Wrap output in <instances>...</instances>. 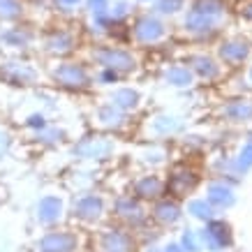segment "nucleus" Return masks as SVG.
<instances>
[{"mask_svg": "<svg viewBox=\"0 0 252 252\" xmlns=\"http://www.w3.org/2000/svg\"><path fill=\"white\" fill-rule=\"evenodd\" d=\"M215 54H218V61L224 67H241L250 58L252 46L241 37H229V39H222L220 44H218Z\"/></svg>", "mask_w": 252, "mask_h": 252, "instance_id": "nucleus-18", "label": "nucleus"}, {"mask_svg": "<svg viewBox=\"0 0 252 252\" xmlns=\"http://www.w3.org/2000/svg\"><path fill=\"white\" fill-rule=\"evenodd\" d=\"M169 35H171V28H169L167 19L155 12L139 14L130 26V39L137 46H158L167 42Z\"/></svg>", "mask_w": 252, "mask_h": 252, "instance_id": "nucleus-3", "label": "nucleus"}, {"mask_svg": "<svg viewBox=\"0 0 252 252\" xmlns=\"http://www.w3.org/2000/svg\"><path fill=\"white\" fill-rule=\"evenodd\" d=\"M185 63H188V67L192 69V74L197 77V81L213 84V81L222 79V74H224V65H222L215 56H208V54H204V51L188 54L185 56Z\"/></svg>", "mask_w": 252, "mask_h": 252, "instance_id": "nucleus-17", "label": "nucleus"}, {"mask_svg": "<svg viewBox=\"0 0 252 252\" xmlns=\"http://www.w3.org/2000/svg\"><path fill=\"white\" fill-rule=\"evenodd\" d=\"M234 162H236V167L241 169V174H248L252 169V134H248L243 141V146L238 148V153L234 155Z\"/></svg>", "mask_w": 252, "mask_h": 252, "instance_id": "nucleus-33", "label": "nucleus"}, {"mask_svg": "<svg viewBox=\"0 0 252 252\" xmlns=\"http://www.w3.org/2000/svg\"><path fill=\"white\" fill-rule=\"evenodd\" d=\"M67 201L63 194L58 192H46L44 197H39L35 201V208H32V215H35V222L39 227H58L63 220H65V213H67Z\"/></svg>", "mask_w": 252, "mask_h": 252, "instance_id": "nucleus-10", "label": "nucleus"}, {"mask_svg": "<svg viewBox=\"0 0 252 252\" xmlns=\"http://www.w3.org/2000/svg\"><path fill=\"white\" fill-rule=\"evenodd\" d=\"M12 148H14V134L9 132V127L0 125V162L5 160V158H9Z\"/></svg>", "mask_w": 252, "mask_h": 252, "instance_id": "nucleus-37", "label": "nucleus"}, {"mask_svg": "<svg viewBox=\"0 0 252 252\" xmlns=\"http://www.w3.org/2000/svg\"><path fill=\"white\" fill-rule=\"evenodd\" d=\"M69 213L74 220L84 222V224H97L107 215V199L93 190L79 192L69 204Z\"/></svg>", "mask_w": 252, "mask_h": 252, "instance_id": "nucleus-8", "label": "nucleus"}, {"mask_svg": "<svg viewBox=\"0 0 252 252\" xmlns=\"http://www.w3.org/2000/svg\"><path fill=\"white\" fill-rule=\"evenodd\" d=\"M0 199H2V197H0Z\"/></svg>", "mask_w": 252, "mask_h": 252, "instance_id": "nucleus-46", "label": "nucleus"}, {"mask_svg": "<svg viewBox=\"0 0 252 252\" xmlns=\"http://www.w3.org/2000/svg\"><path fill=\"white\" fill-rule=\"evenodd\" d=\"M162 252H185L183 245L178 243V241H169V243L162 245Z\"/></svg>", "mask_w": 252, "mask_h": 252, "instance_id": "nucleus-42", "label": "nucleus"}, {"mask_svg": "<svg viewBox=\"0 0 252 252\" xmlns=\"http://www.w3.org/2000/svg\"><path fill=\"white\" fill-rule=\"evenodd\" d=\"M81 2H84V0H56V5L63 9H74V7H79Z\"/></svg>", "mask_w": 252, "mask_h": 252, "instance_id": "nucleus-41", "label": "nucleus"}, {"mask_svg": "<svg viewBox=\"0 0 252 252\" xmlns=\"http://www.w3.org/2000/svg\"><path fill=\"white\" fill-rule=\"evenodd\" d=\"M91 123H93V127H97L102 132H121L130 125V114L121 111L118 107L109 104V102H102L93 111Z\"/></svg>", "mask_w": 252, "mask_h": 252, "instance_id": "nucleus-16", "label": "nucleus"}, {"mask_svg": "<svg viewBox=\"0 0 252 252\" xmlns=\"http://www.w3.org/2000/svg\"><path fill=\"white\" fill-rule=\"evenodd\" d=\"M26 16V5L21 0H0V23H16Z\"/></svg>", "mask_w": 252, "mask_h": 252, "instance_id": "nucleus-30", "label": "nucleus"}, {"mask_svg": "<svg viewBox=\"0 0 252 252\" xmlns=\"http://www.w3.org/2000/svg\"><path fill=\"white\" fill-rule=\"evenodd\" d=\"M162 84L169 88H178V91H188L197 84V77L192 74L188 63H171L162 69Z\"/></svg>", "mask_w": 252, "mask_h": 252, "instance_id": "nucleus-23", "label": "nucleus"}, {"mask_svg": "<svg viewBox=\"0 0 252 252\" xmlns=\"http://www.w3.org/2000/svg\"><path fill=\"white\" fill-rule=\"evenodd\" d=\"M132 192L141 201H155V199H160L167 192V178H162L160 174H153V171L141 174L132 183Z\"/></svg>", "mask_w": 252, "mask_h": 252, "instance_id": "nucleus-21", "label": "nucleus"}, {"mask_svg": "<svg viewBox=\"0 0 252 252\" xmlns=\"http://www.w3.org/2000/svg\"><path fill=\"white\" fill-rule=\"evenodd\" d=\"M183 130H185V121L181 116L169 114V111H158V114H153L146 121V127H144L146 137L155 139V141H164V139L178 137Z\"/></svg>", "mask_w": 252, "mask_h": 252, "instance_id": "nucleus-13", "label": "nucleus"}, {"mask_svg": "<svg viewBox=\"0 0 252 252\" xmlns=\"http://www.w3.org/2000/svg\"><path fill=\"white\" fill-rule=\"evenodd\" d=\"M42 72L35 63L26 61L21 56H7L0 61V81L16 88H31L39 84Z\"/></svg>", "mask_w": 252, "mask_h": 252, "instance_id": "nucleus-6", "label": "nucleus"}, {"mask_svg": "<svg viewBox=\"0 0 252 252\" xmlns=\"http://www.w3.org/2000/svg\"><path fill=\"white\" fill-rule=\"evenodd\" d=\"M95 181H97L95 171H93V169H86V167H77L74 171H72V176L67 178L69 188H72V190H77V192L91 190L93 185H95Z\"/></svg>", "mask_w": 252, "mask_h": 252, "instance_id": "nucleus-29", "label": "nucleus"}, {"mask_svg": "<svg viewBox=\"0 0 252 252\" xmlns=\"http://www.w3.org/2000/svg\"><path fill=\"white\" fill-rule=\"evenodd\" d=\"M109 14H111L116 26H123V23H127V19L134 14V5H132L130 0H114V2L109 5Z\"/></svg>", "mask_w": 252, "mask_h": 252, "instance_id": "nucleus-32", "label": "nucleus"}, {"mask_svg": "<svg viewBox=\"0 0 252 252\" xmlns=\"http://www.w3.org/2000/svg\"><path fill=\"white\" fill-rule=\"evenodd\" d=\"M199 183L197 171H192L188 167H176L171 176L167 178V192L171 197H188Z\"/></svg>", "mask_w": 252, "mask_h": 252, "instance_id": "nucleus-22", "label": "nucleus"}, {"mask_svg": "<svg viewBox=\"0 0 252 252\" xmlns=\"http://www.w3.org/2000/svg\"><path fill=\"white\" fill-rule=\"evenodd\" d=\"M185 213L190 215V218H194V220H199V222H208L211 218H215V211L213 206H211V201H208L206 197H197V199H190L188 204H185V208H183Z\"/></svg>", "mask_w": 252, "mask_h": 252, "instance_id": "nucleus-28", "label": "nucleus"}, {"mask_svg": "<svg viewBox=\"0 0 252 252\" xmlns=\"http://www.w3.org/2000/svg\"><path fill=\"white\" fill-rule=\"evenodd\" d=\"M39 44V35L21 23H5L0 26V49L9 56H23Z\"/></svg>", "mask_w": 252, "mask_h": 252, "instance_id": "nucleus-7", "label": "nucleus"}, {"mask_svg": "<svg viewBox=\"0 0 252 252\" xmlns=\"http://www.w3.org/2000/svg\"><path fill=\"white\" fill-rule=\"evenodd\" d=\"M111 213L118 222H123L127 229H141L148 222V211L141 204V199H137L134 194H118L111 201Z\"/></svg>", "mask_w": 252, "mask_h": 252, "instance_id": "nucleus-9", "label": "nucleus"}, {"mask_svg": "<svg viewBox=\"0 0 252 252\" xmlns=\"http://www.w3.org/2000/svg\"><path fill=\"white\" fill-rule=\"evenodd\" d=\"M243 84H245V86H250V88H252V63H250V65H248V67H245Z\"/></svg>", "mask_w": 252, "mask_h": 252, "instance_id": "nucleus-43", "label": "nucleus"}, {"mask_svg": "<svg viewBox=\"0 0 252 252\" xmlns=\"http://www.w3.org/2000/svg\"><path fill=\"white\" fill-rule=\"evenodd\" d=\"M238 14H241V19L252 23V0H243V2L238 5Z\"/></svg>", "mask_w": 252, "mask_h": 252, "instance_id": "nucleus-39", "label": "nucleus"}, {"mask_svg": "<svg viewBox=\"0 0 252 252\" xmlns=\"http://www.w3.org/2000/svg\"><path fill=\"white\" fill-rule=\"evenodd\" d=\"M65 139H67V130H65L63 125H56V123H49L44 130H39L32 134V141L37 146H44V148H56V146H61Z\"/></svg>", "mask_w": 252, "mask_h": 252, "instance_id": "nucleus-27", "label": "nucleus"}, {"mask_svg": "<svg viewBox=\"0 0 252 252\" xmlns=\"http://www.w3.org/2000/svg\"><path fill=\"white\" fill-rule=\"evenodd\" d=\"M79 245H81V241H79L77 231L49 227L35 241V252H77Z\"/></svg>", "mask_w": 252, "mask_h": 252, "instance_id": "nucleus-12", "label": "nucleus"}, {"mask_svg": "<svg viewBox=\"0 0 252 252\" xmlns=\"http://www.w3.org/2000/svg\"><path fill=\"white\" fill-rule=\"evenodd\" d=\"M97 252H134V236L125 227H104L95 238Z\"/></svg>", "mask_w": 252, "mask_h": 252, "instance_id": "nucleus-15", "label": "nucleus"}, {"mask_svg": "<svg viewBox=\"0 0 252 252\" xmlns=\"http://www.w3.org/2000/svg\"><path fill=\"white\" fill-rule=\"evenodd\" d=\"M178 243L183 245L185 252H201V238H199V231L197 229H183L181 231V236H178Z\"/></svg>", "mask_w": 252, "mask_h": 252, "instance_id": "nucleus-35", "label": "nucleus"}, {"mask_svg": "<svg viewBox=\"0 0 252 252\" xmlns=\"http://www.w3.org/2000/svg\"><path fill=\"white\" fill-rule=\"evenodd\" d=\"M118 153V141L107 134H91L74 141L69 155L77 162H88V164H99V162L111 160Z\"/></svg>", "mask_w": 252, "mask_h": 252, "instance_id": "nucleus-4", "label": "nucleus"}, {"mask_svg": "<svg viewBox=\"0 0 252 252\" xmlns=\"http://www.w3.org/2000/svg\"><path fill=\"white\" fill-rule=\"evenodd\" d=\"M84 5L88 9V14H95V12H107L111 0H84Z\"/></svg>", "mask_w": 252, "mask_h": 252, "instance_id": "nucleus-38", "label": "nucleus"}, {"mask_svg": "<svg viewBox=\"0 0 252 252\" xmlns=\"http://www.w3.org/2000/svg\"><path fill=\"white\" fill-rule=\"evenodd\" d=\"M14 250V241L9 234H0V252H12Z\"/></svg>", "mask_w": 252, "mask_h": 252, "instance_id": "nucleus-40", "label": "nucleus"}, {"mask_svg": "<svg viewBox=\"0 0 252 252\" xmlns=\"http://www.w3.org/2000/svg\"><path fill=\"white\" fill-rule=\"evenodd\" d=\"M107 102L125 114H134L141 107V93H139V88H132V86H116L107 95Z\"/></svg>", "mask_w": 252, "mask_h": 252, "instance_id": "nucleus-24", "label": "nucleus"}, {"mask_svg": "<svg viewBox=\"0 0 252 252\" xmlns=\"http://www.w3.org/2000/svg\"><path fill=\"white\" fill-rule=\"evenodd\" d=\"M137 162L146 169H160L169 162V151L162 144H148L137 153Z\"/></svg>", "mask_w": 252, "mask_h": 252, "instance_id": "nucleus-26", "label": "nucleus"}, {"mask_svg": "<svg viewBox=\"0 0 252 252\" xmlns=\"http://www.w3.org/2000/svg\"><path fill=\"white\" fill-rule=\"evenodd\" d=\"M229 19L227 0H190L181 14V31L192 39H211Z\"/></svg>", "mask_w": 252, "mask_h": 252, "instance_id": "nucleus-1", "label": "nucleus"}, {"mask_svg": "<svg viewBox=\"0 0 252 252\" xmlns=\"http://www.w3.org/2000/svg\"><path fill=\"white\" fill-rule=\"evenodd\" d=\"M93 81H97V86H107V88H111V86H116L118 81H121V74L114 72V69H109V67H97V72L93 74Z\"/></svg>", "mask_w": 252, "mask_h": 252, "instance_id": "nucleus-36", "label": "nucleus"}, {"mask_svg": "<svg viewBox=\"0 0 252 252\" xmlns=\"http://www.w3.org/2000/svg\"><path fill=\"white\" fill-rule=\"evenodd\" d=\"M46 72H49V79L56 86L67 88V91H88L95 84L88 65L79 61H58L54 65H49Z\"/></svg>", "mask_w": 252, "mask_h": 252, "instance_id": "nucleus-5", "label": "nucleus"}, {"mask_svg": "<svg viewBox=\"0 0 252 252\" xmlns=\"http://www.w3.org/2000/svg\"><path fill=\"white\" fill-rule=\"evenodd\" d=\"M151 218H153L158 224H162V227H176L178 222L183 220V206L176 201V197H160L153 201V206H151Z\"/></svg>", "mask_w": 252, "mask_h": 252, "instance_id": "nucleus-19", "label": "nucleus"}, {"mask_svg": "<svg viewBox=\"0 0 252 252\" xmlns=\"http://www.w3.org/2000/svg\"><path fill=\"white\" fill-rule=\"evenodd\" d=\"M144 252H162V248H160V245H146V248H144Z\"/></svg>", "mask_w": 252, "mask_h": 252, "instance_id": "nucleus-44", "label": "nucleus"}, {"mask_svg": "<svg viewBox=\"0 0 252 252\" xmlns=\"http://www.w3.org/2000/svg\"><path fill=\"white\" fill-rule=\"evenodd\" d=\"M197 231L201 238V248L206 252H222L234 245V231H231L229 222L220 220V218H211Z\"/></svg>", "mask_w": 252, "mask_h": 252, "instance_id": "nucleus-11", "label": "nucleus"}, {"mask_svg": "<svg viewBox=\"0 0 252 252\" xmlns=\"http://www.w3.org/2000/svg\"><path fill=\"white\" fill-rule=\"evenodd\" d=\"M49 114H46V111H31V114H26V118H23L21 121V125L23 127H26V130H31L32 134H35V132H39V130H44L46 125H49Z\"/></svg>", "mask_w": 252, "mask_h": 252, "instance_id": "nucleus-34", "label": "nucleus"}, {"mask_svg": "<svg viewBox=\"0 0 252 252\" xmlns=\"http://www.w3.org/2000/svg\"><path fill=\"white\" fill-rule=\"evenodd\" d=\"M185 7H188V0H153V12L164 16V19L183 14Z\"/></svg>", "mask_w": 252, "mask_h": 252, "instance_id": "nucleus-31", "label": "nucleus"}, {"mask_svg": "<svg viewBox=\"0 0 252 252\" xmlns=\"http://www.w3.org/2000/svg\"><path fill=\"white\" fill-rule=\"evenodd\" d=\"M137 5H153V0H134Z\"/></svg>", "mask_w": 252, "mask_h": 252, "instance_id": "nucleus-45", "label": "nucleus"}, {"mask_svg": "<svg viewBox=\"0 0 252 252\" xmlns=\"http://www.w3.org/2000/svg\"><path fill=\"white\" fill-rule=\"evenodd\" d=\"M93 65L97 67H109L118 72L121 77L125 74H132L139 69V56L132 51V49H125V46L118 44H97L91 49L88 54Z\"/></svg>", "mask_w": 252, "mask_h": 252, "instance_id": "nucleus-2", "label": "nucleus"}, {"mask_svg": "<svg viewBox=\"0 0 252 252\" xmlns=\"http://www.w3.org/2000/svg\"><path fill=\"white\" fill-rule=\"evenodd\" d=\"M37 46H42V51L51 58H65L79 46V37L69 28H54L44 37H39Z\"/></svg>", "mask_w": 252, "mask_h": 252, "instance_id": "nucleus-14", "label": "nucleus"}, {"mask_svg": "<svg viewBox=\"0 0 252 252\" xmlns=\"http://www.w3.org/2000/svg\"><path fill=\"white\" fill-rule=\"evenodd\" d=\"M206 199L215 211H227L236 204V190L227 178H213L206 183Z\"/></svg>", "mask_w": 252, "mask_h": 252, "instance_id": "nucleus-20", "label": "nucleus"}, {"mask_svg": "<svg viewBox=\"0 0 252 252\" xmlns=\"http://www.w3.org/2000/svg\"><path fill=\"white\" fill-rule=\"evenodd\" d=\"M218 116H220L224 123H234V125L252 121V99L236 97V99H231V102H224V104L218 109Z\"/></svg>", "mask_w": 252, "mask_h": 252, "instance_id": "nucleus-25", "label": "nucleus"}]
</instances>
